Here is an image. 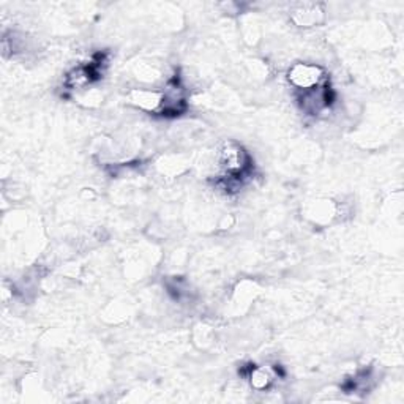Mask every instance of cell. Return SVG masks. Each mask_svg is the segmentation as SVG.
<instances>
[{
    "label": "cell",
    "instance_id": "obj_3",
    "mask_svg": "<svg viewBox=\"0 0 404 404\" xmlns=\"http://www.w3.org/2000/svg\"><path fill=\"white\" fill-rule=\"evenodd\" d=\"M128 100L131 105L144 111H158L163 108L165 95L153 89H133L128 93Z\"/></svg>",
    "mask_w": 404,
    "mask_h": 404
},
{
    "label": "cell",
    "instance_id": "obj_2",
    "mask_svg": "<svg viewBox=\"0 0 404 404\" xmlns=\"http://www.w3.org/2000/svg\"><path fill=\"white\" fill-rule=\"evenodd\" d=\"M289 83L296 89L308 92L319 89L326 81V71L316 63H294L288 73Z\"/></svg>",
    "mask_w": 404,
    "mask_h": 404
},
{
    "label": "cell",
    "instance_id": "obj_6",
    "mask_svg": "<svg viewBox=\"0 0 404 404\" xmlns=\"http://www.w3.org/2000/svg\"><path fill=\"white\" fill-rule=\"evenodd\" d=\"M249 380H252V385L258 390H264L271 384V374L266 368H254L249 374Z\"/></svg>",
    "mask_w": 404,
    "mask_h": 404
},
{
    "label": "cell",
    "instance_id": "obj_4",
    "mask_svg": "<svg viewBox=\"0 0 404 404\" xmlns=\"http://www.w3.org/2000/svg\"><path fill=\"white\" fill-rule=\"evenodd\" d=\"M338 214V207L333 201L318 200L308 204L306 217L318 224L330 223Z\"/></svg>",
    "mask_w": 404,
    "mask_h": 404
},
{
    "label": "cell",
    "instance_id": "obj_5",
    "mask_svg": "<svg viewBox=\"0 0 404 404\" xmlns=\"http://www.w3.org/2000/svg\"><path fill=\"white\" fill-rule=\"evenodd\" d=\"M322 18H324V13H322V10H319L318 6H314V5L313 6H304V9L296 10V11H294V16H292V19L302 27L316 26L319 23V21H322Z\"/></svg>",
    "mask_w": 404,
    "mask_h": 404
},
{
    "label": "cell",
    "instance_id": "obj_1",
    "mask_svg": "<svg viewBox=\"0 0 404 404\" xmlns=\"http://www.w3.org/2000/svg\"><path fill=\"white\" fill-rule=\"evenodd\" d=\"M218 166L229 177H239L244 175L249 167V157L245 149L237 143H223L218 149Z\"/></svg>",
    "mask_w": 404,
    "mask_h": 404
}]
</instances>
